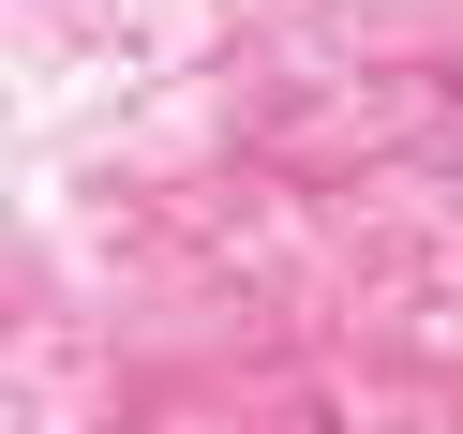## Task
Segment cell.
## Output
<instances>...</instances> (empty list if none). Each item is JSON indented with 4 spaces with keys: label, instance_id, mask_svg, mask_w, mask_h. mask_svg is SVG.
Returning <instances> with one entry per match:
<instances>
[]
</instances>
